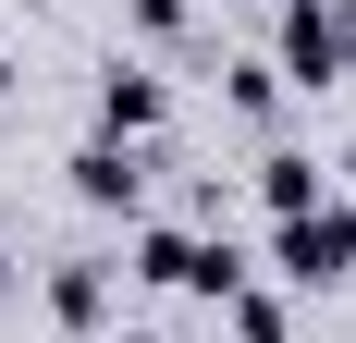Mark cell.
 <instances>
[{
	"instance_id": "obj_13",
	"label": "cell",
	"mask_w": 356,
	"mask_h": 343,
	"mask_svg": "<svg viewBox=\"0 0 356 343\" xmlns=\"http://www.w3.org/2000/svg\"><path fill=\"white\" fill-rule=\"evenodd\" d=\"M344 184H356V147H344Z\"/></svg>"
},
{
	"instance_id": "obj_15",
	"label": "cell",
	"mask_w": 356,
	"mask_h": 343,
	"mask_svg": "<svg viewBox=\"0 0 356 343\" xmlns=\"http://www.w3.org/2000/svg\"><path fill=\"white\" fill-rule=\"evenodd\" d=\"M25 12H37V0H25Z\"/></svg>"
},
{
	"instance_id": "obj_4",
	"label": "cell",
	"mask_w": 356,
	"mask_h": 343,
	"mask_svg": "<svg viewBox=\"0 0 356 343\" xmlns=\"http://www.w3.org/2000/svg\"><path fill=\"white\" fill-rule=\"evenodd\" d=\"M111 282H123V270L62 258V270H49V319H62V331H111Z\"/></svg>"
},
{
	"instance_id": "obj_3",
	"label": "cell",
	"mask_w": 356,
	"mask_h": 343,
	"mask_svg": "<svg viewBox=\"0 0 356 343\" xmlns=\"http://www.w3.org/2000/svg\"><path fill=\"white\" fill-rule=\"evenodd\" d=\"M160 123H172V86H160V74H147V62H111L99 74V135H160Z\"/></svg>"
},
{
	"instance_id": "obj_8",
	"label": "cell",
	"mask_w": 356,
	"mask_h": 343,
	"mask_svg": "<svg viewBox=\"0 0 356 343\" xmlns=\"http://www.w3.org/2000/svg\"><path fill=\"white\" fill-rule=\"evenodd\" d=\"M283 331H295V319H283V294H258V282L221 307V343H283Z\"/></svg>"
},
{
	"instance_id": "obj_2",
	"label": "cell",
	"mask_w": 356,
	"mask_h": 343,
	"mask_svg": "<svg viewBox=\"0 0 356 343\" xmlns=\"http://www.w3.org/2000/svg\"><path fill=\"white\" fill-rule=\"evenodd\" d=\"M62 172H74L86 208H123V221H136V196H147V147H136V135H86Z\"/></svg>"
},
{
	"instance_id": "obj_14",
	"label": "cell",
	"mask_w": 356,
	"mask_h": 343,
	"mask_svg": "<svg viewBox=\"0 0 356 343\" xmlns=\"http://www.w3.org/2000/svg\"><path fill=\"white\" fill-rule=\"evenodd\" d=\"M184 343H221V331H184Z\"/></svg>"
},
{
	"instance_id": "obj_11",
	"label": "cell",
	"mask_w": 356,
	"mask_h": 343,
	"mask_svg": "<svg viewBox=\"0 0 356 343\" xmlns=\"http://www.w3.org/2000/svg\"><path fill=\"white\" fill-rule=\"evenodd\" d=\"M0 99H13V62H0Z\"/></svg>"
},
{
	"instance_id": "obj_6",
	"label": "cell",
	"mask_w": 356,
	"mask_h": 343,
	"mask_svg": "<svg viewBox=\"0 0 356 343\" xmlns=\"http://www.w3.org/2000/svg\"><path fill=\"white\" fill-rule=\"evenodd\" d=\"M184 258H197L184 221H147V233H136V282H172V294H184Z\"/></svg>"
},
{
	"instance_id": "obj_10",
	"label": "cell",
	"mask_w": 356,
	"mask_h": 343,
	"mask_svg": "<svg viewBox=\"0 0 356 343\" xmlns=\"http://www.w3.org/2000/svg\"><path fill=\"white\" fill-rule=\"evenodd\" d=\"M13 294H25V270H13V233H0V307H13Z\"/></svg>"
},
{
	"instance_id": "obj_12",
	"label": "cell",
	"mask_w": 356,
	"mask_h": 343,
	"mask_svg": "<svg viewBox=\"0 0 356 343\" xmlns=\"http://www.w3.org/2000/svg\"><path fill=\"white\" fill-rule=\"evenodd\" d=\"M111 343H147V331H111Z\"/></svg>"
},
{
	"instance_id": "obj_1",
	"label": "cell",
	"mask_w": 356,
	"mask_h": 343,
	"mask_svg": "<svg viewBox=\"0 0 356 343\" xmlns=\"http://www.w3.org/2000/svg\"><path fill=\"white\" fill-rule=\"evenodd\" d=\"M270 270H283L295 294L356 282V196H320V208H295V221H270Z\"/></svg>"
},
{
	"instance_id": "obj_9",
	"label": "cell",
	"mask_w": 356,
	"mask_h": 343,
	"mask_svg": "<svg viewBox=\"0 0 356 343\" xmlns=\"http://www.w3.org/2000/svg\"><path fill=\"white\" fill-rule=\"evenodd\" d=\"M123 25L136 37H184V0H123Z\"/></svg>"
},
{
	"instance_id": "obj_5",
	"label": "cell",
	"mask_w": 356,
	"mask_h": 343,
	"mask_svg": "<svg viewBox=\"0 0 356 343\" xmlns=\"http://www.w3.org/2000/svg\"><path fill=\"white\" fill-rule=\"evenodd\" d=\"M332 196V172L307 160V147H270V160H258V208H270V221H295V208H320Z\"/></svg>"
},
{
	"instance_id": "obj_7",
	"label": "cell",
	"mask_w": 356,
	"mask_h": 343,
	"mask_svg": "<svg viewBox=\"0 0 356 343\" xmlns=\"http://www.w3.org/2000/svg\"><path fill=\"white\" fill-rule=\"evenodd\" d=\"M221 99H234V123H270L283 110V74L270 62H221Z\"/></svg>"
}]
</instances>
